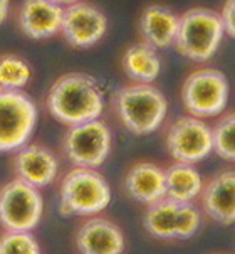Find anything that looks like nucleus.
<instances>
[{"label":"nucleus","instance_id":"1","mask_svg":"<svg viewBox=\"0 0 235 254\" xmlns=\"http://www.w3.org/2000/svg\"><path fill=\"white\" fill-rule=\"evenodd\" d=\"M44 105L55 122L69 128L99 120L104 111V93L93 76L86 72H67L52 83Z\"/></svg>","mask_w":235,"mask_h":254},{"label":"nucleus","instance_id":"2","mask_svg":"<svg viewBox=\"0 0 235 254\" xmlns=\"http://www.w3.org/2000/svg\"><path fill=\"white\" fill-rule=\"evenodd\" d=\"M113 111L128 131L144 136L161 128L168 113V101L156 86L133 83L114 93Z\"/></svg>","mask_w":235,"mask_h":254},{"label":"nucleus","instance_id":"3","mask_svg":"<svg viewBox=\"0 0 235 254\" xmlns=\"http://www.w3.org/2000/svg\"><path fill=\"white\" fill-rule=\"evenodd\" d=\"M111 195L109 182L96 169L72 167L59 184V207L64 216H97L108 209Z\"/></svg>","mask_w":235,"mask_h":254},{"label":"nucleus","instance_id":"4","mask_svg":"<svg viewBox=\"0 0 235 254\" xmlns=\"http://www.w3.org/2000/svg\"><path fill=\"white\" fill-rule=\"evenodd\" d=\"M224 36L225 31L219 12L193 7L178 19V31L173 44L187 59L205 63L215 56Z\"/></svg>","mask_w":235,"mask_h":254},{"label":"nucleus","instance_id":"5","mask_svg":"<svg viewBox=\"0 0 235 254\" xmlns=\"http://www.w3.org/2000/svg\"><path fill=\"white\" fill-rule=\"evenodd\" d=\"M203 214L196 204L177 202L168 197L148 205L143 227L151 238L160 241H185L198 232Z\"/></svg>","mask_w":235,"mask_h":254},{"label":"nucleus","instance_id":"6","mask_svg":"<svg viewBox=\"0 0 235 254\" xmlns=\"http://www.w3.org/2000/svg\"><path fill=\"white\" fill-rule=\"evenodd\" d=\"M229 79L215 67H200L187 76L182 84V103L195 118H215L229 105Z\"/></svg>","mask_w":235,"mask_h":254},{"label":"nucleus","instance_id":"7","mask_svg":"<svg viewBox=\"0 0 235 254\" xmlns=\"http://www.w3.org/2000/svg\"><path fill=\"white\" fill-rule=\"evenodd\" d=\"M113 146V135L102 120H93L69 127L61 141L62 155L72 167L99 169L104 165Z\"/></svg>","mask_w":235,"mask_h":254},{"label":"nucleus","instance_id":"8","mask_svg":"<svg viewBox=\"0 0 235 254\" xmlns=\"http://www.w3.org/2000/svg\"><path fill=\"white\" fill-rule=\"evenodd\" d=\"M39 110L24 91L0 89V153L17 152L36 131Z\"/></svg>","mask_w":235,"mask_h":254},{"label":"nucleus","instance_id":"9","mask_svg":"<svg viewBox=\"0 0 235 254\" xmlns=\"http://www.w3.org/2000/svg\"><path fill=\"white\" fill-rule=\"evenodd\" d=\"M44 197L39 189L12 179L0 185V227L3 231L32 232L42 221Z\"/></svg>","mask_w":235,"mask_h":254},{"label":"nucleus","instance_id":"10","mask_svg":"<svg viewBox=\"0 0 235 254\" xmlns=\"http://www.w3.org/2000/svg\"><path fill=\"white\" fill-rule=\"evenodd\" d=\"M166 152L175 162L196 165L212 153V128L195 116H180L165 133Z\"/></svg>","mask_w":235,"mask_h":254},{"label":"nucleus","instance_id":"11","mask_svg":"<svg viewBox=\"0 0 235 254\" xmlns=\"http://www.w3.org/2000/svg\"><path fill=\"white\" fill-rule=\"evenodd\" d=\"M108 31L104 12L93 3L78 2L62 8L61 36L74 49H88L96 46Z\"/></svg>","mask_w":235,"mask_h":254},{"label":"nucleus","instance_id":"12","mask_svg":"<svg viewBox=\"0 0 235 254\" xmlns=\"http://www.w3.org/2000/svg\"><path fill=\"white\" fill-rule=\"evenodd\" d=\"M12 170L17 180H22L41 190L57 180L61 162L49 146L42 143H27L14 152Z\"/></svg>","mask_w":235,"mask_h":254},{"label":"nucleus","instance_id":"13","mask_svg":"<svg viewBox=\"0 0 235 254\" xmlns=\"http://www.w3.org/2000/svg\"><path fill=\"white\" fill-rule=\"evenodd\" d=\"M74 248L78 254H123L126 236L113 219L89 216L74 232Z\"/></svg>","mask_w":235,"mask_h":254},{"label":"nucleus","instance_id":"14","mask_svg":"<svg viewBox=\"0 0 235 254\" xmlns=\"http://www.w3.org/2000/svg\"><path fill=\"white\" fill-rule=\"evenodd\" d=\"M235 172L234 169L219 170L208 180H203L200 193V210L220 226L235 222Z\"/></svg>","mask_w":235,"mask_h":254},{"label":"nucleus","instance_id":"15","mask_svg":"<svg viewBox=\"0 0 235 254\" xmlns=\"http://www.w3.org/2000/svg\"><path fill=\"white\" fill-rule=\"evenodd\" d=\"M123 189L131 200L148 207L166 197L165 169L149 160L136 162L128 169Z\"/></svg>","mask_w":235,"mask_h":254},{"label":"nucleus","instance_id":"16","mask_svg":"<svg viewBox=\"0 0 235 254\" xmlns=\"http://www.w3.org/2000/svg\"><path fill=\"white\" fill-rule=\"evenodd\" d=\"M62 8L49 0H24L17 12L20 32L32 41L54 37L61 29Z\"/></svg>","mask_w":235,"mask_h":254},{"label":"nucleus","instance_id":"17","mask_svg":"<svg viewBox=\"0 0 235 254\" xmlns=\"http://www.w3.org/2000/svg\"><path fill=\"white\" fill-rule=\"evenodd\" d=\"M178 17L166 5H148L140 17V34L144 44L153 49H166L175 42L178 31Z\"/></svg>","mask_w":235,"mask_h":254},{"label":"nucleus","instance_id":"18","mask_svg":"<svg viewBox=\"0 0 235 254\" xmlns=\"http://www.w3.org/2000/svg\"><path fill=\"white\" fill-rule=\"evenodd\" d=\"M165 185L168 199L196 204L203 189V179L191 163L173 162L165 169Z\"/></svg>","mask_w":235,"mask_h":254},{"label":"nucleus","instance_id":"19","mask_svg":"<svg viewBox=\"0 0 235 254\" xmlns=\"http://www.w3.org/2000/svg\"><path fill=\"white\" fill-rule=\"evenodd\" d=\"M121 67L131 81L151 84L161 72V59L151 46L136 42L123 53Z\"/></svg>","mask_w":235,"mask_h":254},{"label":"nucleus","instance_id":"20","mask_svg":"<svg viewBox=\"0 0 235 254\" xmlns=\"http://www.w3.org/2000/svg\"><path fill=\"white\" fill-rule=\"evenodd\" d=\"M32 67L22 56L14 53L0 54V89L24 91L31 83Z\"/></svg>","mask_w":235,"mask_h":254},{"label":"nucleus","instance_id":"21","mask_svg":"<svg viewBox=\"0 0 235 254\" xmlns=\"http://www.w3.org/2000/svg\"><path fill=\"white\" fill-rule=\"evenodd\" d=\"M212 128V152L219 155L222 160H235V113L232 110L224 111Z\"/></svg>","mask_w":235,"mask_h":254},{"label":"nucleus","instance_id":"22","mask_svg":"<svg viewBox=\"0 0 235 254\" xmlns=\"http://www.w3.org/2000/svg\"><path fill=\"white\" fill-rule=\"evenodd\" d=\"M0 254H42V251L32 232L3 231L0 234Z\"/></svg>","mask_w":235,"mask_h":254},{"label":"nucleus","instance_id":"23","mask_svg":"<svg viewBox=\"0 0 235 254\" xmlns=\"http://www.w3.org/2000/svg\"><path fill=\"white\" fill-rule=\"evenodd\" d=\"M219 17H220L222 24H224L225 34L234 37L235 36V0H225Z\"/></svg>","mask_w":235,"mask_h":254},{"label":"nucleus","instance_id":"24","mask_svg":"<svg viewBox=\"0 0 235 254\" xmlns=\"http://www.w3.org/2000/svg\"><path fill=\"white\" fill-rule=\"evenodd\" d=\"M10 14V0H0V25L8 19Z\"/></svg>","mask_w":235,"mask_h":254},{"label":"nucleus","instance_id":"25","mask_svg":"<svg viewBox=\"0 0 235 254\" xmlns=\"http://www.w3.org/2000/svg\"><path fill=\"white\" fill-rule=\"evenodd\" d=\"M49 2H52L55 3V5H71V3H74V2H78V0H49Z\"/></svg>","mask_w":235,"mask_h":254}]
</instances>
